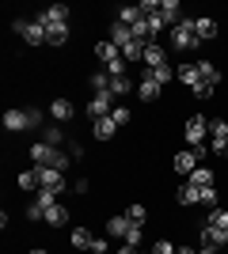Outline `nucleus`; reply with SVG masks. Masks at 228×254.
Listing matches in <instances>:
<instances>
[{"instance_id": "79ce46f5", "label": "nucleus", "mask_w": 228, "mask_h": 254, "mask_svg": "<svg viewBox=\"0 0 228 254\" xmlns=\"http://www.w3.org/2000/svg\"><path fill=\"white\" fill-rule=\"evenodd\" d=\"M137 254H145V251H137ZM149 254H152V251H149Z\"/></svg>"}, {"instance_id": "f3484780", "label": "nucleus", "mask_w": 228, "mask_h": 254, "mask_svg": "<svg viewBox=\"0 0 228 254\" xmlns=\"http://www.w3.org/2000/svg\"><path fill=\"white\" fill-rule=\"evenodd\" d=\"M160 19H163V27H175V23L186 19L183 8H179V0H163V4H160Z\"/></svg>"}, {"instance_id": "4468645a", "label": "nucleus", "mask_w": 228, "mask_h": 254, "mask_svg": "<svg viewBox=\"0 0 228 254\" xmlns=\"http://www.w3.org/2000/svg\"><path fill=\"white\" fill-rule=\"evenodd\" d=\"M175 80H179V84L183 87H190V91H194L198 84H202V72H198V64H179V68H175Z\"/></svg>"}, {"instance_id": "393cba45", "label": "nucleus", "mask_w": 228, "mask_h": 254, "mask_svg": "<svg viewBox=\"0 0 228 254\" xmlns=\"http://www.w3.org/2000/svg\"><path fill=\"white\" fill-rule=\"evenodd\" d=\"M38 133H42L38 140H46V144H54V148H61V144H65V129L57 126V122H54V126H42Z\"/></svg>"}, {"instance_id": "0eeeda50", "label": "nucleus", "mask_w": 228, "mask_h": 254, "mask_svg": "<svg viewBox=\"0 0 228 254\" xmlns=\"http://www.w3.org/2000/svg\"><path fill=\"white\" fill-rule=\"evenodd\" d=\"M38 190L65 193V171H57V167H38Z\"/></svg>"}, {"instance_id": "c9c22d12", "label": "nucleus", "mask_w": 228, "mask_h": 254, "mask_svg": "<svg viewBox=\"0 0 228 254\" xmlns=\"http://www.w3.org/2000/svg\"><path fill=\"white\" fill-rule=\"evenodd\" d=\"M110 118H114V122H118V126H130V106H114V110H110Z\"/></svg>"}, {"instance_id": "f257e3e1", "label": "nucleus", "mask_w": 228, "mask_h": 254, "mask_svg": "<svg viewBox=\"0 0 228 254\" xmlns=\"http://www.w3.org/2000/svg\"><path fill=\"white\" fill-rule=\"evenodd\" d=\"M31 159H34V167L69 171V152L65 148H54V144H46V140H34V144H31Z\"/></svg>"}, {"instance_id": "f8f14e48", "label": "nucleus", "mask_w": 228, "mask_h": 254, "mask_svg": "<svg viewBox=\"0 0 228 254\" xmlns=\"http://www.w3.org/2000/svg\"><path fill=\"white\" fill-rule=\"evenodd\" d=\"M160 91H163V87L149 76V68H141V80H137V99H141V103H156V99H160Z\"/></svg>"}, {"instance_id": "a878e982", "label": "nucleus", "mask_w": 228, "mask_h": 254, "mask_svg": "<svg viewBox=\"0 0 228 254\" xmlns=\"http://www.w3.org/2000/svg\"><path fill=\"white\" fill-rule=\"evenodd\" d=\"M190 182L202 186V190H209V186H217V171H213V167H198L194 175H190Z\"/></svg>"}, {"instance_id": "4be33fe9", "label": "nucleus", "mask_w": 228, "mask_h": 254, "mask_svg": "<svg viewBox=\"0 0 228 254\" xmlns=\"http://www.w3.org/2000/svg\"><path fill=\"white\" fill-rule=\"evenodd\" d=\"M114 133H118V122H114V118H99V122H91V137H95V140H110Z\"/></svg>"}, {"instance_id": "7c9ffc66", "label": "nucleus", "mask_w": 228, "mask_h": 254, "mask_svg": "<svg viewBox=\"0 0 228 254\" xmlns=\"http://www.w3.org/2000/svg\"><path fill=\"white\" fill-rule=\"evenodd\" d=\"M69 42V27H46V46H65Z\"/></svg>"}, {"instance_id": "9b49d317", "label": "nucleus", "mask_w": 228, "mask_h": 254, "mask_svg": "<svg viewBox=\"0 0 228 254\" xmlns=\"http://www.w3.org/2000/svg\"><path fill=\"white\" fill-rule=\"evenodd\" d=\"M95 61H99V68H114V64H122V50L114 42H95Z\"/></svg>"}, {"instance_id": "6ab92c4d", "label": "nucleus", "mask_w": 228, "mask_h": 254, "mask_svg": "<svg viewBox=\"0 0 228 254\" xmlns=\"http://www.w3.org/2000/svg\"><path fill=\"white\" fill-rule=\"evenodd\" d=\"M130 228H133V220L126 216V212H118V216H110V220H107V235H110V239H126Z\"/></svg>"}, {"instance_id": "ddd939ff", "label": "nucleus", "mask_w": 228, "mask_h": 254, "mask_svg": "<svg viewBox=\"0 0 228 254\" xmlns=\"http://www.w3.org/2000/svg\"><path fill=\"white\" fill-rule=\"evenodd\" d=\"M141 64H145V68H160V64H167V50H163L160 42H149V46H145Z\"/></svg>"}, {"instance_id": "58836bf2", "label": "nucleus", "mask_w": 228, "mask_h": 254, "mask_svg": "<svg viewBox=\"0 0 228 254\" xmlns=\"http://www.w3.org/2000/svg\"><path fill=\"white\" fill-rule=\"evenodd\" d=\"M213 91H217V87H209L206 80H202V84H198L194 91H190V95H194V99H209V95H213Z\"/></svg>"}, {"instance_id": "2eb2a0df", "label": "nucleus", "mask_w": 228, "mask_h": 254, "mask_svg": "<svg viewBox=\"0 0 228 254\" xmlns=\"http://www.w3.org/2000/svg\"><path fill=\"white\" fill-rule=\"evenodd\" d=\"M175 201L183 205V209H194V205H202V186H194V182L186 179V186L175 193Z\"/></svg>"}, {"instance_id": "ea45409f", "label": "nucleus", "mask_w": 228, "mask_h": 254, "mask_svg": "<svg viewBox=\"0 0 228 254\" xmlns=\"http://www.w3.org/2000/svg\"><path fill=\"white\" fill-rule=\"evenodd\" d=\"M114 254H137V251H133V247H118Z\"/></svg>"}, {"instance_id": "72a5a7b5", "label": "nucleus", "mask_w": 228, "mask_h": 254, "mask_svg": "<svg viewBox=\"0 0 228 254\" xmlns=\"http://www.w3.org/2000/svg\"><path fill=\"white\" fill-rule=\"evenodd\" d=\"M141 239H145V228H141V224H133L130 232H126V239H122V247H133V251H141Z\"/></svg>"}, {"instance_id": "7ed1b4c3", "label": "nucleus", "mask_w": 228, "mask_h": 254, "mask_svg": "<svg viewBox=\"0 0 228 254\" xmlns=\"http://www.w3.org/2000/svg\"><path fill=\"white\" fill-rule=\"evenodd\" d=\"M11 27H15V34H19L27 46H46V27L38 19H15Z\"/></svg>"}, {"instance_id": "4c0bfd02", "label": "nucleus", "mask_w": 228, "mask_h": 254, "mask_svg": "<svg viewBox=\"0 0 228 254\" xmlns=\"http://www.w3.org/2000/svg\"><path fill=\"white\" fill-rule=\"evenodd\" d=\"M87 254H110V243L103 239V235H95V239H91V251H87Z\"/></svg>"}, {"instance_id": "bb28decb", "label": "nucleus", "mask_w": 228, "mask_h": 254, "mask_svg": "<svg viewBox=\"0 0 228 254\" xmlns=\"http://www.w3.org/2000/svg\"><path fill=\"white\" fill-rule=\"evenodd\" d=\"M198 72H202V80H206L209 87H221V68L213 61H198Z\"/></svg>"}, {"instance_id": "473e14b6", "label": "nucleus", "mask_w": 228, "mask_h": 254, "mask_svg": "<svg viewBox=\"0 0 228 254\" xmlns=\"http://www.w3.org/2000/svg\"><path fill=\"white\" fill-rule=\"evenodd\" d=\"M15 186H19V190H38V167L23 171L19 179H15Z\"/></svg>"}, {"instance_id": "aec40b11", "label": "nucleus", "mask_w": 228, "mask_h": 254, "mask_svg": "<svg viewBox=\"0 0 228 254\" xmlns=\"http://www.w3.org/2000/svg\"><path fill=\"white\" fill-rule=\"evenodd\" d=\"M73 103H69V99H54V103H50V118H54L57 126H65V122H73Z\"/></svg>"}, {"instance_id": "20e7f679", "label": "nucleus", "mask_w": 228, "mask_h": 254, "mask_svg": "<svg viewBox=\"0 0 228 254\" xmlns=\"http://www.w3.org/2000/svg\"><path fill=\"white\" fill-rule=\"evenodd\" d=\"M183 137H186V144H190V148H202V144H206V137H209V122H206L202 114L186 118V126H183Z\"/></svg>"}, {"instance_id": "f03ea898", "label": "nucleus", "mask_w": 228, "mask_h": 254, "mask_svg": "<svg viewBox=\"0 0 228 254\" xmlns=\"http://www.w3.org/2000/svg\"><path fill=\"white\" fill-rule=\"evenodd\" d=\"M171 46H175V50H198V46H202V38H198L194 19H190V15L171 27Z\"/></svg>"}, {"instance_id": "6e6552de", "label": "nucleus", "mask_w": 228, "mask_h": 254, "mask_svg": "<svg viewBox=\"0 0 228 254\" xmlns=\"http://www.w3.org/2000/svg\"><path fill=\"white\" fill-rule=\"evenodd\" d=\"M69 4H50L46 11H38V23L42 27H69Z\"/></svg>"}, {"instance_id": "dca6fc26", "label": "nucleus", "mask_w": 228, "mask_h": 254, "mask_svg": "<svg viewBox=\"0 0 228 254\" xmlns=\"http://www.w3.org/2000/svg\"><path fill=\"white\" fill-rule=\"evenodd\" d=\"M42 224H46V228H65V224H69V205L57 201L54 209H46L42 212Z\"/></svg>"}, {"instance_id": "1a4fd4ad", "label": "nucleus", "mask_w": 228, "mask_h": 254, "mask_svg": "<svg viewBox=\"0 0 228 254\" xmlns=\"http://www.w3.org/2000/svg\"><path fill=\"white\" fill-rule=\"evenodd\" d=\"M209 152L213 156H228V122H209Z\"/></svg>"}, {"instance_id": "b1692460", "label": "nucleus", "mask_w": 228, "mask_h": 254, "mask_svg": "<svg viewBox=\"0 0 228 254\" xmlns=\"http://www.w3.org/2000/svg\"><path fill=\"white\" fill-rule=\"evenodd\" d=\"M110 42H114V46H118V50H122V46L137 42V38H133V31H130V27H126V23H118V19H114V23H110Z\"/></svg>"}, {"instance_id": "c85d7f7f", "label": "nucleus", "mask_w": 228, "mask_h": 254, "mask_svg": "<svg viewBox=\"0 0 228 254\" xmlns=\"http://www.w3.org/2000/svg\"><path fill=\"white\" fill-rule=\"evenodd\" d=\"M141 19H145V11L137 8V4H130V8H122V11H118V23H126V27H137Z\"/></svg>"}, {"instance_id": "423d86ee", "label": "nucleus", "mask_w": 228, "mask_h": 254, "mask_svg": "<svg viewBox=\"0 0 228 254\" xmlns=\"http://www.w3.org/2000/svg\"><path fill=\"white\" fill-rule=\"evenodd\" d=\"M4 129H8V133H31L27 106H11V110H4Z\"/></svg>"}, {"instance_id": "c756f323", "label": "nucleus", "mask_w": 228, "mask_h": 254, "mask_svg": "<svg viewBox=\"0 0 228 254\" xmlns=\"http://www.w3.org/2000/svg\"><path fill=\"white\" fill-rule=\"evenodd\" d=\"M149 76H152L160 87H167V84L175 80V68H171V64H160V68H149Z\"/></svg>"}, {"instance_id": "a211bd4d", "label": "nucleus", "mask_w": 228, "mask_h": 254, "mask_svg": "<svg viewBox=\"0 0 228 254\" xmlns=\"http://www.w3.org/2000/svg\"><path fill=\"white\" fill-rule=\"evenodd\" d=\"M194 31H198V38H202V42H213V38L221 34V27H217V19H209V15H198V19H194Z\"/></svg>"}, {"instance_id": "cd10ccee", "label": "nucleus", "mask_w": 228, "mask_h": 254, "mask_svg": "<svg viewBox=\"0 0 228 254\" xmlns=\"http://www.w3.org/2000/svg\"><path fill=\"white\" fill-rule=\"evenodd\" d=\"M87 84H91V91H95V95H99V91H110V72H107V68H95Z\"/></svg>"}, {"instance_id": "9d476101", "label": "nucleus", "mask_w": 228, "mask_h": 254, "mask_svg": "<svg viewBox=\"0 0 228 254\" xmlns=\"http://www.w3.org/2000/svg\"><path fill=\"white\" fill-rule=\"evenodd\" d=\"M110 110H114V95H110V91H99V95H91V103H87V118H91V122H99V118H110Z\"/></svg>"}, {"instance_id": "f704fd0d", "label": "nucleus", "mask_w": 228, "mask_h": 254, "mask_svg": "<svg viewBox=\"0 0 228 254\" xmlns=\"http://www.w3.org/2000/svg\"><path fill=\"white\" fill-rule=\"evenodd\" d=\"M126 216H130V220H133V224H145V220H149V209H145V205H141V201H133V205H130V209H126Z\"/></svg>"}, {"instance_id": "e433bc0d", "label": "nucleus", "mask_w": 228, "mask_h": 254, "mask_svg": "<svg viewBox=\"0 0 228 254\" xmlns=\"http://www.w3.org/2000/svg\"><path fill=\"white\" fill-rule=\"evenodd\" d=\"M179 247L171 243V239H156V247H152V254H175Z\"/></svg>"}, {"instance_id": "2f4dec72", "label": "nucleus", "mask_w": 228, "mask_h": 254, "mask_svg": "<svg viewBox=\"0 0 228 254\" xmlns=\"http://www.w3.org/2000/svg\"><path fill=\"white\" fill-rule=\"evenodd\" d=\"M206 228H217V232H225L228 228V209H213L206 216Z\"/></svg>"}, {"instance_id": "5701e85b", "label": "nucleus", "mask_w": 228, "mask_h": 254, "mask_svg": "<svg viewBox=\"0 0 228 254\" xmlns=\"http://www.w3.org/2000/svg\"><path fill=\"white\" fill-rule=\"evenodd\" d=\"M91 239H95V235L87 232L84 224H76L73 232H69V243H73V251H91Z\"/></svg>"}, {"instance_id": "39448f33", "label": "nucleus", "mask_w": 228, "mask_h": 254, "mask_svg": "<svg viewBox=\"0 0 228 254\" xmlns=\"http://www.w3.org/2000/svg\"><path fill=\"white\" fill-rule=\"evenodd\" d=\"M171 167H175V175H186V179H190V175L202 167V156H198V148H183V152H175Z\"/></svg>"}, {"instance_id": "412c9836", "label": "nucleus", "mask_w": 228, "mask_h": 254, "mask_svg": "<svg viewBox=\"0 0 228 254\" xmlns=\"http://www.w3.org/2000/svg\"><path fill=\"white\" fill-rule=\"evenodd\" d=\"M130 91H137V84L130 80V72H122V76H110V95H114V99H126Z\"/></svg>"}, {"instance_id": "a19ab883", "label": "nucleus", "mask_w": 228, "mask_h": 254, "mask_svg": "<svg viewBox=\"0 0 228 254\" xmlns=\"http://www.w3.org/2000/svg\"><path fill=\"white\" fill-rule=\"evenodd\" d=\"M27 254H50V251H46V247H34V251H27Z\"/></svg>"}]
</instances>
